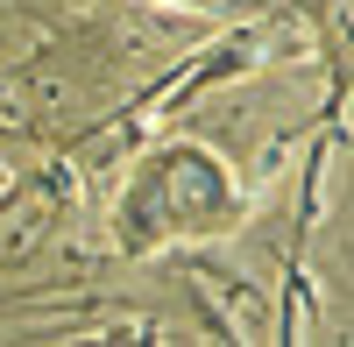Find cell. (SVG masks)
I'll use <instances>...</instances> for the list:
<instances>
[{
	"label": "cell",
	"mask_w": 354,
	"mask_h": 347,
	"mask_svg": "<svg viewBox=\"0 0 354 347\" xmlns=\"http://www.w3.org/2000/svg\"><path fill=\"white\" fill-rule=\"evenodd\" d=\"M234 220H241V185L198 142H170V149L142 156L135 178L121 185V198H113V241H121V255H163L177 241L227 234Z\"/></svg>",
	"instance_id": "obj_1"
},
{
	"label": "cell",
	"mask_w": 354,
	"mask_h": 347,
	"mask_svg": "<svg viewBox=\"0 0 354 347\" xmlns=\"http://www.w3.org/2000/svg\"><path fill=\"white\" fill-rule=\"evenodd\" d=\"M156 8H177V15H205L213 0H156Z\"/></svg>",
	"instance_id": "obj_2"
},
{
	"label": "cell",
	"mask_w": 354,
	"mask_h": 347,
	"mask_svg": "<svg viewBox=\"0 0 354 347\" xmlns=\"http://www.w3.org/2000/svg\"><path fill=\"white\" fill-rule=\"evenodd\" d=\"M8 185H15V170H8V163H0V191H8Z\"/></svg>",
	"instance_id": "obj_3"
}]
</instances>
